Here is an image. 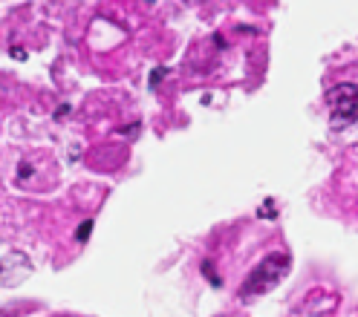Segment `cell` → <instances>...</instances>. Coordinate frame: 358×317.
Segmentation results:
<instances>
[{"mask_svg":"<svg viewBox=\"0 0 358 317\" xmlns=\"http://www.w3.org/2000/svg\"><path fill=\"white\" fill-rule=\"evenodd\" d=\"M203 274H208V277H211V283H214V286H220V277L214 274V265H211V260H206V263H203Z\"/></svg>","mask_w":358,"mask_h":317,"instance_id":"obj_4","label":"cell"},{"mask_svg":"<svg viewBox=\"0 0 358 317\" xmlns=\"http://www.w3.org/2000/svg\"><path fill=\"white\" fill-rule=\"evenodd\" d=\"M286 271H289V257H286V254H268L263 263H257V268L252 271V274L245 277V283H243V297L268 291L278 280L286 277Z\"/></svg>","mask_w":358,"mask_h":317,"instance_id":"obj_1","label":"cell"},{"mask_svg":"<svg viewBox=\"0 0 358 317\" xmlns=\"http://www.w3.org/2000/svg\"><path fill=\"white\" fill-rule=\"evenodd\" d=\"M327 107L332 110V124L344 127L358 121V84H338L327 93Z\"/></svg>","mask_w":358,"mask_h":317,"instance_id":"obj_2","label":"cell"},{"mask_svg":"<svg viewBox=\"0 0 358 317\" xmlns=\"http://www.w3.org/2000/svg\"><path fill=\"white\" fill-rule=\"evenodd\" d=\"M272 205H275L272 199H266V202H263V208H260V216H263V219H272V216H268V214H272Z\"/></svg>","mask_w":358,"mask_h":317,"instance_id":"obj_5","label":"cell"},{"mask_svg":"<svg viewBox=\"0 0 358 317\" xmlns=\"http://www.w3.org/2000/svg\"><path fill=\"white\" fill-rule=\"evenodd\" d=\"M93 234V219H87V222H81V228L76 231V239L78 242H87V237Z\"/></svg>","mask_w":358,"mask_h":317,"instance_id":"obj_3","label":"cell"}]
</instances>
